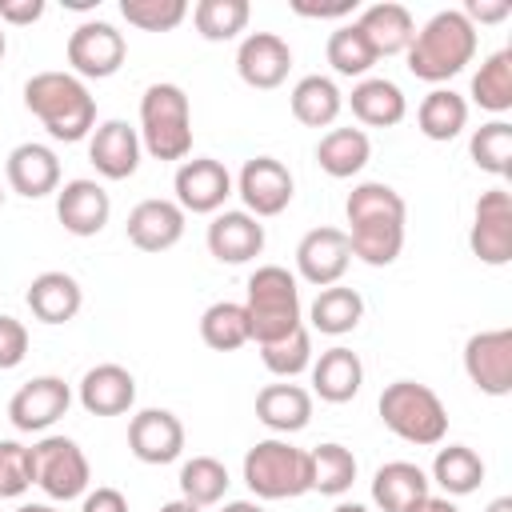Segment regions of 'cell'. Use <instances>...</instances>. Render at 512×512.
I'll use <instances>...</instances> for the list:
<instances>
[{
	"label": "cell",
	"mask_w": 512,
	"mask_h": 512,
	"mask_svg": "<svg viewBox=\"0 0 512 512\" xmlns=\"http://www.w3.org/2000/svg\"><path fill=\"white\" fill-rule=\"evenodd\" d=\"M172 192H176V204L184 208V216H216L224 208V200L232 196V176L220 160L212 156H192L176 168L172 176Z\"/></svg>",
	"instance_id": "obj_12"
},
{
	"label": "cell",
	"mask_w": 512,
	"mask_h": 512,
	"mask_svg": "<svg viewBox=\"0 0 512 512\" xmlns=\"http://www.w3.org/2000/svg\"><path fill=\"white\" fill-rule=\"evenodd\" d=\"M16 512H64V508H56V504H20Z\"/></svg>",
	"instance_id": "obj_54"
},
{
	"label": "cell",
	"mask_w": 512,
	"mask_h": 512,
	"mask_svg": "<svg viewBox=\"0 0 512 512\" xmlns=\"http://www.w3.org/2000/svg\"><path fill=\"white\" fill-rule=\"evenodd\" d=\"M292 12H296V16H308V20H340V16H352V12H356V0H332V4L292 0Z\"/></svg>",
	"instance_id": "obj_47"
},
{
	"label": "cell",
	"mask_w": 512,
	"mask_h": 512,
	"mask_svg": "<svg viewBox=\"0 0 512 512\" xmlns=\"http://www.w3.org/2000/svg\"><path fill=\"white\" fill-rule=\"evenodd\" d=\"M76 400L92 416H120L136 404V380L124 364H96L80 376Z\"/></svg>",
	"instance_id": "obj_23"
},
{
	"label": "cell",
	"mask_w": 512,
	"mask_h": 512,
	"mask_svg": "<svg viewBox=\"0 0 512 512\" xmlns=\"http://www.w3.org/2000/svg\"><path fill=\"white\" fill-rule=\"evenodd\" d=\"M4 52H8V36H4V24H0V60H4Z\"/></svg>",
	"instance_id": "obj_56"
},
{
	"label": "cell",
	"mask_w": 512,
	"mask_h": 512,
	"mask_svg": "<svg viewBox=\"0 0 512 512\" xmlns=\"http://www.w3.org/2000/svg\"><path fill=\"white\" fill-rule=\"evenodd\" d=\"M128 448L140 464H172L184 452V424L168 408H144L128 420Z\"/></svg>",
	"instance_id": "obj_16"
},
{
	"label": "cell",
	"mask_w": 512,
	"mask_h": 512,
	"mask_svg": "<svg viewBox=\"0 0 512 512\" xmlns=\"http://www.w3.org/2000/svg\"><path fill=\"white\" fill-rule=\"evenodd\" d=\"M184 220H188V216H184V208H180L176 200L152 196V200H140V204L128 212L124 232H128V240H132L140 252H168V248L180 244Z\"/></svg>",
	"instance_id": "obj_21"
},
{
	"label": "cell",
	"mask_w": 512,
	"mask_h": 512,
	"mask_svg": "<svg viewBox=\"0 0 512 512\" xmlns=\"http://www.w3.org/2000/svg\"><path fill=\"white\" fill-rule=\"evenodd\" d=\"M356 28L368 36L372 52L376 56H396V52H408L412 36H416V20L404 4L396 0H380V4H368L360 16H356Z\"/></svg>",
	"instance_id": "obj_26"
},
{
	"label": "cell",
	"mask_w": 512,
	"mask_h": 512,
	"mask_svg": "<svg viewBox=\"0 0 512 512\" xmlns=\"http://www.w3.org/2000/svg\"><path fill=\"white\" fill-rule=\"evenodd\" d=\"M468 96L484 112H496V116H504L512 108V48H500L480 64V72L472 76Z\"/></svg>",
	"instance_id": "obj_36"
},
{
	"label": "cell",
	"mask_w": 512,
	"mask_h": 512,
	"mask_svg": "<svg viewBox=\"0 0 512 512\" xmlns=\"http://www.w3.org/2000/svg\"><path fill=\"white\" fill-rule=\"evenodd\" d=\"M0 208H4V188H0Z\"/></svg>",
	"instance_id": "obj_57"
},
{
	"label": "cell",
	"mask_w": 512,
	"mask_h": 512,
	"mask_svg": "<svg viewBox=\"0 0 512 512\" xmlns=\"http://www.w3.org/2000/svg\"><path fill=\"white\" fill-rule=\"evenodd\" d=\"M140 132L128 120H104L88 136V160L104 180H128L140 168Z\"/></svg>",
	"instance_id": "obj_20"
},
{
	"label": "cell",
	"mask_w": 512,
	"mask_h": 512,
	"mask_svg": "<svg viewBox=\"0 0 512 512\" xmlns=\"http://www.w3.org/2000/svg\"><path fill=\"white\" fill-rule=\"evenodd\" d=\"M24 108L44 124L52 140L76 144L96 128V96L72 72H36L24 84Z\"/></svg>",
	"instance_id": "obj_3"
},
{
	"label": "cell",
	"mask_w": 512,
	"mask_h": 512,
	"mask_svg": "<svg viewBox=\"0 0 512 512\" xmlns=\"http://www.w3.org/2000/svg\"><path fill=\"white\" fill-rule=\"evenodd\" d=\"M232 188L244 200L248 216L268 220V216H280L292 204V188L296 184H292V172L276 156H252V160H244V168H240Z\"/></svg>",
	"instance_id": "obj_11"
},
{
	"label": "cell",
	"mask_w": 512,
	"mask_h": 512,
	"mask_svg": "<svg viewBox=\"0 0 512 512\" xmlns=\"http://www.w3.org/2000/svg\"><path fill=\"white\" fill-rule=\"evenodd\" d=\"M228 468L216 456H192L180 464V500L196 504V508H212L224 500L228 492Z\"/></svg>",
	"instance_id": "obj_37"
},
{
	"label": "cell",
	"mask_w": 512,
	"mask_h": 512,
	"mask_svg": "<svg viewBox=\"0 0 512 512\" xmlns=\"http://www.w3.org/2000/svg\"><path fill=\"white\" fill-rule=\"evenodd\" d=\"M376 408H380L384 428H388L392 436H400L404 444L436 448V444H444V436H448V408H444V400H440L428 384H420V380H392V384L380 392Z\"/></svg>",
	"instance_id": "obj_5"
},
{
	"label": "cell",
	"mask_w": 512,
	"mask_h": 512,
	"mask_svg": "<svg viewBox=\"0 0 512 512\" xmlns=\"http://www.w3.org/2000/svg\"><path fill=\"white\" fill-rule=\"evenodd\" d=\"M200 340L212 348V352H236L244 348L252 336H248V316H244V304H232V300H216L204 308L200 316Z\"/></svg>",
	"instance_id": "obj_38"
},
{
	"label": "cell",
	"mask_w": 512,
	"mask_h": 512,
	"mask_svg": "<svg viewBox=\"0 0 512 512\" xmlns=\"http://www.w3.org/2000/svg\"><path fill=\"white\" fill-rule=\"evenodd\" d=\"M416 124L436 144L456 140L464 132V124H468V100L460 92H452V88H432L416 108Z\"/></svg>",
	"instance_id": "obj_33"
},
{
	"label": "cell",
	"mask_w": 512,
	"mask_h": 512,
	"mask_svg": "<svg viewBox=\"0 0 512 512\" xmlns=\"http://www.w3.org/2000/svg\"><path fill=\"white\" fill-rule=\"evenodd\" d=\"M480 48V32L468 24V16L460 8H444L436 12L424 28H416L412 44H408V72L424 84H444L452 76H460Z\"/></svg>",
	"instance_id": "obj_2"
},
{
	"label": "cell",
	"mask_w": 512,
	"mask_h": 512,
	"mask_svg": "<svg viewBox=\"0 0 512 512\" xmlns=\"http://www.w3.org/2000/svg\"><path fill=\"white\" fill-rule=\"evenodd\" d=\"M256 420L276 436L304 432L312 420V392L300 384H264L256 392Z\"/></svg>",
	"instance_id": "obj_25"
},
{
	"label": "cell",
	"mask_w": 512,
	"mask_h": 512,
	"mask_svg": "<svg viewBox=\"0 0 512 512\" xmlns=\"http://www.w3.org/2000/svg\"><path fill=\"white\" fill-rule=\"evenodd\" d=\"M160 512H204V508H196L188 500H168V504H160Z\"/></svg>",
	"instance_id": "obj_52"
},
{
	"label": "cell",
	"mask_w": 512,
	"mask_h": 512,
	"mask_svg": "<svg viewBox=\"0 0 512 512\" xmlns=\"http://www.w3.org/2000/svg\"><path fill=\"white\" fill-rule=\"evenodd\" d=\"M288 68H292V48L284 36L276 32H248L236 48V72L248 88H280L288 80Z\"/></svg>",
	"instance_id": "obj_17"
},
{
	"label": "cell",
	"mask_w": 512,
	"mask_h": 512,
	"mask_svg": "<svg viewBox=\"0 0 512 512\" xmlns=\"http://www.w3.org/2000/svg\"><path fill=\"white\" fill-rule=\"evenodd\" d=\"M44 16V0H4L0 24H36Z\"/></svg>",
	"instance_id": "obj_49"
},
{
	"label": "cell",
	"mask_w": 512,
	"mask_h": 512,
	"mask_svg": "<svg viewBox=\"0 0 512 512\" xmlns=\"http://www.w3.org/2000/svg\"><path fill=\"white\" fill-rule=\"evenodd\" d=\"M324 56H328V64H332L336 76H356V80H364L368 68L380 60V56L372 52L368 36L356 28V20H352V24H340V28L328 36Z\"/></svg>",
	"instance_id": "obj_41"
},
{
	"label": "cell",
	"mask_w": 512,
	"mask_h": 512,
	"mask_svg": "<svg viewBox=\"0 0 512 512\" xmlns=\"http://www.w3.org/2000/svg\"><path fill=\"white\" fill-rule=\"evenodd\" d=\"M64 56H68L72 76H80V80H108V76L120 72L124 56H128V40L108 20H84V24L72 28Z\"/></svg>",
	"instance_id": "obj_9"
},
{
	"label": "cell",
	"mask_w": 512,
	"mask_h": 512,
	"mask_svg": "<svg viewBox=\"0 0 512 512\" xmlns=\"http://www.w3.org/2000/svg\"><path fill=\"white\" fill-rule=\"evenodd\" d=\"M424 496H432V480L412 460H388L372 476V504L380 512H412Z\"/></svg>",
	"instance_id": "obj_24"
},
{
	"label": "cell",
	"mask_w": 512,
	"mask_h": 512,
	"mask_svg": "<svg viewBox=\"0 0 512 512\" xmlns=\"http://www.w3.org/2000/svg\"><path fill=\"white\" fill-rule=\"evenodd\" d=\"M4 176H8V188L24 200H40L48 192L60 188V156L48 148V144H16L4 160Z\"/></svg>",
	"instance_id": "obj_22"
},
{
	"label": "cell",
	"mask_w": 512,
	"mask_h": 512,
	"mask_svg": "<svg viewBox=\"0 0 512 512\" xmlns=\"http://www.w3.org/2000/svg\"><path fill=\"white\" fill-rule=\"evenodd\" d=\"M332 512H368V508H364V504H336Z\"/></svg>",
	"instance_id": "obj_55"
},
{
	"label": "cell",
	"mask_w": 512,
	"mask_h": 512,
	"mask_svg": "<svg viewBox=\"0 0 512 512\" xmlns=\"http://www.w3.org/2000/svg\"><path fill=\"white\" fill-rule=\"evenodd\" d=\"M308 476H312V492H320V496H344L352 488V480H356V456L344 444L328 440V444H320V448L308 452Z\"/></svg>",
	"instance_id": "obj_35"
},
{
	"label": "cell",
	"mask_w": 512,
	"mask_h": 512,
	"mask_svg": "<svg viewBox=\"0 0 512 512\" xmlns=\"http://www.w3.org/2000/svg\"><path fill=\"white\" fill-rule=\"evenodd\" d=\"M208 252L220 264H248L264 252V224L244 208H220L204 232Z\"/></svg>",
	"instance_id": "obj_19"
},
{
	"label": "cell",
	"mask_w": 512,
	"mask_h": 512,
	"mask_svg": "<svg viewBox=\"0 0 512 512\" xmlns=\"http://www.w3.org/2000/svg\"><path fill=\"white\" fill-rule=\"evenodd\" d=\"M288 104H292V116L304 124V128H328L336 124L340 108H344V92L336 88L332 76H300L296 88L288 92Z\"/></svg>",
	"instance_id": "obj_30"
},
{
	"label": "cell",
	"mask_w": 512,
	"mask_h": 512,
	"mask_svg": "<svg viewBox=\"0 0 512 512\" xmlns=\"http://www.w3.org/2000/svg\"><path fill=\"white\" fill-rule=\"evenodd\" d=\"M24 300H28L32 316H36L40 324H68V320H76V312H80V304H84V288H80V280L68 276V272H40V276L28 284Z\"/></svg>",
	"instance_id": "obj_27"
},
{
	"label": "cell",
	"mask_w": 512,
	"mask_h": 512,
	"mask_svg": "<svg viewBox=\"0 0 512 512\" xmlns=\"http://www.w3.org/2000/svg\"><path fill=\"white\" fill-rule=\"evenodd\" d=\"M360 320H364V296L344 284L320 288L316 300L308 304V324L324 336H348Z\"/></svg>",
	"instance_id": "obj_32"
},
{
	"label": "cell",
	"mask_w": 512,
	"mask_h": 512,
	"mask_svg": "<svg viewBox=\"0 0 512 512\" xmlns=\"http://www.w3.org/2000/svg\"><path fill=\"white\" fill-rule=\"evenodd\" d=\"M352 264V248H348V232L344 228H312L300 236L296 244V276L308 280L312 288H332L344 280Z\"/></svg>",
	"instance_id": "obj_14"
},
{
	"label": "cell",
	"mask_w": 512,
	"mask_h": 512,
	"mask_svg": "<svg viewBox=\"0 0 512 512\" xmlns=\"http://www.w3.org/2000/svg\"><path fill=\"white\" fill-rule=\"evenodd\" d=\"M460 12H464L468 24L476 28V24H496V20H504V16L512 12V4H508V0H468Z\"/></svg>",
	"instance_id": "obj_48"
},
{
	"label": "cell",
	"mask_w": 512,
	"mask_h": 512,
	"mask_svg": "<svg viewBox=\"0 0 512 512\" xmlns=\"http://www.w3.org/2000/svg\"><path fill=\"white\" fill-rule=\"evenodd\" d=\"M80 512H128V500H124L120 488L100 484V488H92V492L80 496Z\"/></svg>",
	"instance_id": "obj_46"
},
{
	"label": "cell",
	"mask_w": 512,
	"mask_h": 512,
	"mask_svg": "<svg viewBox=\"0 0 512 512\" xmlns=\"http://www.w3.org/2000/svg\"><path fill=\"white\" fill-rule=\"evenodd\" d=\"M140 148L152 160H188L192 152V108L180 84H148L140 96Z\"/></svg>",
	"instance_id": "obj_6"
},
{
	"label": "cell",
	"mask_w": 512,
	"mask_h": 512,
	"mask_svg": "<svg viewBox=\"0 0 512 512\" xmlns=\"http://www.w3.org/2000/svg\"><path fill=\"white\" fill-rule=\"evenodd\" d=\"M244 316H248V336L256 344H272V340H284L288 332L304 328L296 276L288 268H280V264H260L248 276Z\"/></svg>",
	"instance_id": "obj_4"
},
{
	"label": "cell",
	"mask_w": 512,
	"mask_h": 512,
	"mask_svg": "<svg viewBox=\"0 0 512 512\" xmlns=\"http://www.w3.org/2000/svg\"><path fill=\"white\" fill-rule=\"evenodd\" d=\"M72 404V388L60 376H32L8 400V420L16 432H48Z\"/></svg>",
	"instance_id": "obj_15"
},
{
	"label": "cell",
	"mask_w": 512,
	"mask_h": 512,
	"mask_svg": "<svg viewBox=\"0 0 512 512\" xmlns=\"http://www.w3.org/2000/svg\"><path fill=\"white\" fill-rule=\"evenodd\" d=\"M244 484L256 500H296L304 492H312V476H308V452L280 440V436H268V440H256L248 452H244Z\"/></svg>",
	"instance_id": "obj_7"
},
{
	"label": "cell",
	"mask_w": 512,
	"mask_h": 512,
	"mask_svg": "<svg viewBox=\"0 0 512 512\" xmlns=\"http://www.w3.org/2000/svg\"><path fill=\"white\" fill-rule=\"evenodd\" d=\"M108 216H112V200H108L104 184H96L88 176H76V180L56 188V220L64 224V232L96 236V232H104Z\"/></svg>",
	"instance_id": "obj_18"
},
{
	"label": "cell",
	"mask_w": 512,
	"mask_h": 512,
	"mask_svg": "<svg viewBox=\"0 0 512 512\" xmlns=\"http://www.w3.org/2000/svg\"><path fill=\"white\" fill-rule=\"evenodd\" d=\"M468 156L480 172L508 180L512 176V124L508 120H488L472 132L468 140Z\"/></svg>",
	"instance_id": "obj_39"
},
{
	"label": "cell",
	"mask_w": 512,
	"mask_h": 512,
	"mask_svg": "<svg viewBox=\"0 0 512 512\" xmlns=\"http://www.w3.org/2000/svg\"><path fill=\"white\" fill-rule=\"evenodd\" d=\"M32 488V448L20 440H0V496H24Z\"/></svg>",
	"instance_id": "obj_44"
},
{
	"label": "cell",
	"mask_w": 512,
	"mask_h": 512,
	"mask_svg": "<svg viewBox=\"0 0 512 512\" xmlns=\"http://www.w3.org/2000/svg\"><path fill=\"white\" fill-rule=\"evenodd\" d=\"M260 360H264V368L272 376H284V380L308 372L312 368V336H308V328H296L284 340L260 344Z\"/></svg>",
	"instance_id": "obj_42"
},
{
	"label": "cell",
	"mask_w": 512,
	"mask_h": 512,
	"mask_svg": "<svg viewBox=\"0 0 512 512\" xmlns=\"http://www.w3.org/2000/svg\"><path fill=\"white\" fill-rule=\"evenodd\" d=\"M220 512H264V504L260 500H228Z\"/></svg>",
	"instance_id": "obj_51"
},
{
	"label": "cell",
	"mask_w": 512,
	"mask_h": 512,
	"mask_svg": "<svg viewBox=\"0 0 512 512\" xmlns=\"http://www.w3.org/2000/svg\"><path fill=\"white\" fill-rule=\"evenodd\" d=\"M364 384V364L352 348L336 344L328 352H320V360H312V392L328 404H348Z\"/></svg>",
	"instance_id": "obj_28"
},
{
	"label": "cell",
	"mask_w": 512,
	"mask_h": 512,
	"mask_svg": "<svg viewBox=\"0 0 512 512\" xmlns=\"http://www.w3.org/2000/svg\"><path fill=\"white\" fill-rule=\"evenodd\" d=\"M432 484H440L444 496H468L484 484V460L468 444H448L432 460Z\"/></svg>",
	"instance_id": "obj_34"
},
{
	"label": "cell",
	"mask_w": 512,
	"mask_h": 512,
	"mask_svg": "<svg viewBox=\"0 0 512 512\" xmlns=\"http://www.w3.org/2000/svg\"><path fill=\"white\" fill-rule=\"evenodd\" d=\"M484 512H512V496H496V500H492Z\"/></svg>",
	"instance_id": "obj_53"
},
{
	"label": "cell",
	"mask_w": 512,
	"mask_h": 512,
	"mask_svg": "<svg viewBox=\"0 0 512 512\" xmlns=\"http://www.w3.org/2000/svg\"><path fill=\"white\" fill-rule=\"evenodd\" d=\"M464 372L484 396L512 392V328L472 332L464 344Z\"/></svg>",
	"instance_id": "obj_13"
},
{
	"label": "cell",
	"mask_w": 512,
	"mask_h": 512,
	"mask_svg": "<svg viewBox=\"0 0 512 512\" xmlns=\"http://www.w3.org/2000/svg\"><path fill=\"white\" fill-rule=\"evenodd\" d=\"M468 248L480 264L504 268L512 260V196L508 188H488L476 200L472 228H468Z\"/></svg>",
	"instance_id": "obj_10"
},
{
	"label": "cell",
	"mask_w": 512,
	"mask_h": 512,
	"mask_svg": "<svg viewBox=\"0 0 512 512\" xmlns=\"http://www.w3.org/2000/svg\"><path fill=\"white\" fill-rule=\"evenodd\" d=\"M32 484L48 500H80L92 484V468L84 448L72 436H40L32 444Z\"/></svg>",
	"instance_id": "obj_8"
},
{
	"label": "cell",
	"mask_w": 512,
	"mask_h": 512,
	"mask_svg": "<svg viewBox=\"0 0 512 512\" xmlns=\"http://www.w3.org/2000/svg\"><path fill=\"white\" fill-rule=\"evenodd\" d=\"M412 512H460V508L452 504V496H424Z\"/></svg>",
	"instance_id": "obj_50"
},
{
	"label": "cell",
	"mask_w": 512,
	"mask_h": 512,
	"mask_svg": "<svg viewBox=\"0 0 512 512\" xmlns=\"http://www.w3.org/2000/svg\"><path fill=\"white\" fill-rule=\"evenodd\" d=\"M368 156H372V140L364 128H328L316 144V164L332 180H348V176L364 172Z\"/></svg>",
	"instance_id": "obj_31"
},
{
	"label": "cell",
	"mask_w": 512,
	"mask_h": 512,
	"mask_svg": "<svg viewBox=\"0 0 512 512\" xmlns=\"http://www.w3.org/2000/svg\"><path fill=\"white\" fill-rule=\"evenodd\" d=\"M28 356V328L16 316H0V372L16 368Z\"/></svg>",
	"instance_id": "obj_45"
},
{
	"label": "cell",
	"mask_w": 512,
	"mask_h": 512,
	"mask_svg": "<svg viewBox=\"0 0 512 512\" xmlns=\"http://www.w3.org/2000/svg\"><path fill=\"white\" fill-rule=\"evenodd\" d=\"M120 16L140 32H172L184 16V0H120Z\"/></svg>",
	"instance_id": "obj_43"
},
{
	"label": "cell",
	"mask_w": 512,
	"mask_h": 512,
	"mask_svg": "<svg viewBox=\"0 0 512 512\" xmlns=\"http://www.w3.org/2000/svg\"><path fill=\"white\" fill-rule=\"evenodd\" d=\"M248 16H252V4L248 0H200L192 8V24L204 40L212 44H224V40H236L244 28H248Z\"/></svg>",
	"instance_id": "obj_40"
},
{
	"label": "cell",
	"mask_w": 512,
	"mask_h": 512,
	"mask_svg": "<svg viewBox=\"0 0 512 512\" xmlns=\"http://www.w3.org/2000/svg\"><path fill=\"white\" fill-rule=\"evenodd\" d=\"M348 108H352V116H356L360 124H368V128H392V124H400V120L408 116V100H404L400 84H392V80H384V76H364V80H356V88H352V96H348Z\"/></svg>",
	"instance_id": "obj_29"
},
{
	"label": "cell",
	"mask_w": 512,
	"mask_h": 512,
	"mask_svg": "<svg viewBox=\"0 0 512 512\" xmlns=\"http://www.w3.org/2000/svg\"><path fill=\"white\" fill-rule=\"evenodd\" d=\"M348 216V248L356 260L372 268H388L404 248V196L384 180H364L344 200Z\"/></svg>",
	"instance_id": "obj_1"
}]
</instances>
